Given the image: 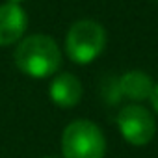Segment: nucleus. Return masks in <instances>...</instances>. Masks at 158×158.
I'll return each mask as SVG.
<instances>
[{
	"mask_svg": "<svg viewBox=\"0 0 158 158\" xmlns=\"http://www.w3.org/2000/svg\"><path fill=\"white\" fill-rule=\"evenodd\" d=\"M13 61L21 73L32 78H47L61 67V50L50 35L32 34L17 43Z\"/></svg>",
	"mask_w": 158,
	"mask_h": 158,
	"instance_id": "f257e3e1",
	"label": "nucleus"
},
{
	"mask_svg": "<svg viewBox=\"0 0 158 158\" xmlns=\"http://www.w3.org/2000/svg\"><path fill=\"white\" fill-rule=\"evenodd\" d=\"M82 84L80 80L73 74V73H61L58 74L50 88H48V95L52 99V102L60 108H73L82 101Z\"/></svg>",
	"mask_w": 158,
	"mask_h": 158,
	"instance_id": "423d86ee",
	"label": "nucleus"
},
{
	"mask_svg": "<svg viewBox=\"0 0 158 158\" xmlns=\"http://www.w3.org/2000/svg\"><path fill=\"white\" fill-rule=\"evenodd\" d=\"M106 47V30L101 23L93 19L76 21L65 35V52L74 63L95 61Z\"/></svg>",
	"mask_w": 158,
	"mask_h": 158,
	"instance_id": "7ed1b4c3",
	"label": "nucleus"
},
{
	"mask_svg": "<svg viewBox=\"0 0 158 158\" xmlns=\"http://www.w3.org/2000/svg\"><path fill=\"white\" fill-rule=\"evenodd\" d=\"M106 152V138L97 123L89 119L71 121L61 134L63 158H102Z\"/></svg>",
	"mask_w": 158,
	"mask_h": 158,
	"instance_id": "f03ea898",
	"label": "nucleus"
},
{
	"mask_svg": "<svg viewBox=\"0 0 158 158\" xmlns=\"http://www.w3.org/2000/svg\"><path fill=\"white\" fill-rule=\"evenodd\" d=\"M8 2H13V4H21V2H24V0H8Z\"/></svg>",
	"mask_w": 158,
	"mask_h": 158,
	"instance_id": "1a4fd4ad",
	"label": "nucleus"
},
{
	"mask_svg": "<svg viewBox=\"0 0 158 158\" xmlns=\"http://www.w3.org/2000/svg\"><path fill=\"white\" fill-rule=\"evenodd\" d=\"M117 125H119V132L121 136L136 147H143L147 143H151V139L154 138L156 132V121L154 115L143 108L141 104H128L125 108H121L119 115H117Z\"/></svg>",
	"mask_w": 158,
	"mask_h": 158,
	"instance_id": "20e7f679",
	"label": "nucleus"
},
{
	"mask_svg": "<svg viewBox=\"0 0 158 158\" xmlns=\"http://www.w3.org/2000/svg\"><path fill=\"white\" fill-rule=\"evenodd\" d=\"M151 104H152V110L158 114V84H154V89H152V95H151Z\"/></svg>",
	"mask_w": 158,
	"mask_h": 158,
	"instance_id": "6e6552de",
	"label": "nucleus"
},
{
	"mask_svg": "<svg viewBox=\"0 0 158 158\" xmlns=\"http://www.w3.org/2000/svg\"><path fill=\"white\" fill-rule=\"evenodd\" d=\"M45 158H56V156H45Z\"/></svg>",
	"mask_w": 158,
	"mask_h": 158,
	"instance_id": "9d476101",
	"label": "nucleus"
},
{
	"mask_svg": "<svg viewBox=\"0 0 158 158\" xmlns=\"http://www.w3.org/2000/svg\"><path fill=\"white\" fill-rule=\"evenodd\" d=\"M28 26L26 11L21 4H0V47H10L23 39Z\"/></svg>",
	"mask_w": 158,
	"mask_h": 158,
	"instance_id": "39448f33",
	"label": "nucleus"
},
{
	"mask_svg": "<svg viewBox=\"0 0 158 158\" xmlns=\"http://www.w3.org/2000/svg\"><path fill=\"white\" fill-rule=\"evenodd\" d=\"M117 89L125 99L138 104V102L151 99L154 82L147 73H143L139 69H132V71H127L125 74H121V78L117 80Z\"/></svg>",
	"mask_w": 158,
	"mask_h": 158,
	"instance_id": "0eeeda50",
	"label": "nucleus"
}]
</instances>
